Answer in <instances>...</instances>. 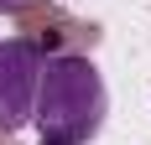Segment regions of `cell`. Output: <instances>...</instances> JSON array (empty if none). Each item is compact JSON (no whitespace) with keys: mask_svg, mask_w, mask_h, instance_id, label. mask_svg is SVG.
<instances>
[{"mask_svg":"<svg viewBox=\"0 0 151 145\" xmlns=\"http://www.w3.org/2000/svg\"><path fill=\"white\" fill-rule=\"evenodd\" d=\"M104 114H109V88H104V72L89 57H78V52L42 57L37 99H31V119H37L42 135L89 145L104 130Z\"/></svg>","mask_w":151,"mask_h":145,"instance_id":"1","label":"cell"},{"mask_svg":"<svg viewBox=\"0 0 151 145\" xmlns=\"http://www.w3.org/2000/svg\"><path fill=\"white\" fill-rule=\"evenodd\" d=\"M37 72H42V47L31 36L0 42V135H16L21 124H31Z\"/></svg>","mask_w":151,"mask_h":145,"instance_id":"2","label":"cell"},{"mask_svg":"<svg viewBox=\"0 0 151 145\" xmlns=\"http://www.w3.org/2000/svg\"><path fill=\"white\" fill-rule=\"evenodd\" d=\"M26 5H37V0H0V11H26Z\"/></svg>","mask_w":151,"mask_h":145,"instance_id":"3","label":"cell"},{"mask_svg":"<svg viewBox=\"0 0 151 145\" xmlns=\"http://www.w3.org/2000/svg\"><path fill=\"white\" fill-rule=\"evenodd\" d=\"M42 145H73V140H58V135H42Z\"/></svg>","mask_w":151,"mask_h":145,"instance_id":"4","label":"cell"}]
</instances>
